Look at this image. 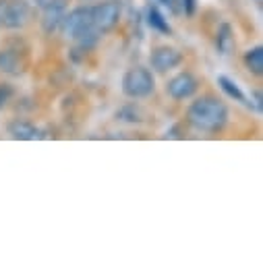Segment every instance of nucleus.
<instances>
[{"label":"nucleus","instance_id":"1","mask_svg":"<svg viewBox=\"0 0 263 263\" xmlns=\"http://www.w3.org/2000/svg\"><path fill=\"white\" fill-rule=\"evenodd\" d=\"M228 106L214 96L197 98L186 110V122L201 133H220L228 124Z\"/></svg>","mask_w":263,"mask_h":263},{"label":"nucleus","instance_id":"2","mask_svg":"<svg viewBox=\"0 0 263 263\" xmlns=\"http://www.w3.org/2000/svg\"><path fill=\"white\" fill-rule=\"evenodd\" d=\"M154 89H156V79L152 71L145 67H133L122 77V93L126 98H133V100L147 98L154 93Z\"/></svg>","mask_w":263,"mask_h":263},{"label":"nucleus","instance_id":"3","mask_svg":"<svg viewBox=\"0 0 263 263\" xmlns=\"http://www.w3.org/2000/svg\"><path fill=\"white\" fill-rule=\"evenodd\" d=\"M31 15L27 0H0V27L21 29L27 25Z\"/></svg>","mask_w":263,"mask_h":263},{"label":"nucleus","instance_id":"4","mask_svg":"<svg viewBox=\"0 0 263 263\" xmlns=\"http://www.w3.org/2000/svg\"><path fill=\"white\" fill-rule=\"evenodd\" d=\"M120 3L116 0H104V3L91 7V19H93V27L100 31V33H108L112 31L118 21H120Z\"/></svg>","mask_w":263,"mask_h":263},{"label":"nucleus","instance_id":"5","mask_svg":"<svg viewBox=\"0 0 263 263\" xmlns=\"http://www.w3.org/2000/svg\"><path fill=\"white\" fill-rule=\"evenodd\" d=\"M60 27L64 29V33H67L69 37H73V40H75V37H79L81 33L89 31V29L93 27L91 7L83 5V7L73 9L71 13L64 15V19H62V25H60Z\"/></svg>","mask_w":263,"mask_h":263},{"label":"nucleus","instance_id":"6","mask_svg":"<svg viewBox=\"0 0 263 263\" xmlns=\"http://www.w3.org/2000/svg\"><path fill=\"white\" fill-rule=\"evenodd\" d=\"M67 3L69 0H48V3L42 7V29L46 35H52L60 29L62 19L67 15Z\"/></svg>","mask_w":263,"mask_h":263},{"label":"nucleus","instance_id":"7","mask_svg":"<svg viewBox=\"0 0 263 263\" xmlns=\"http://www.w3.org/2000/svg\"><path fill=\"white\" fill-rule=\"evenodd\" d=\"M197 89H199V81H197V77L195 75H191V73H178L176 77H172L170 81H168V85H166V91H168V96L172 98V100H189L191 96H195L197 93Z\"/></svg>","mask_w":263,"mask_h":263},{"label":"nucleus","instance_id":"8","mask_svg":"<svg viewBox=\"0 0 263 263\" xmlns=\"http://www.w3.org/2000/svg\"><path fill=\"white\" fill-rule=\"evenodd\" d=\"M180 62H182V54L176 48H170V46H160L149 56L152 69L158 71V73H168V71L176 69Z\"/></svg>","mask_w":263,"mask_h":263},{"label":"nucleus","instance_id":"9","mask_svg":"<svg viewBox=\"0 0 263 263\" xmlns=\"http://www.w3.org/2000/svg\"><path fill=\"white\" fill-rule=\"evenodd\" d=\"M7 130H9V135L13 139H17V141H33L35 137H40L37 126L33 122H29V120H23V118L11 120Z\"/></svg>","mask_w":263,"mask_h":263},{"label":"nucleus","instance_id":"10","mask_svg":"<svg viewBox=\"0 0 263 263\" xmlns=\"http://www.w3.org/2000/svg\"><path fill=\"white\" fill-rule=\"evenodd\" d=\"M25 71V62L17 54V50H0V73L19 77Z\"/></svg>","mask_w":263,"mask_h":263},{"label":"nucleus","instance_id":"11","mask_svg":"<svg viewBox=\"0 0 263 263\" xmlns=\"http://www.w3.org/2000/svg\"><path fill=\"white\" fill-rule=\"evenodd\" d=\"M145 23H147L154 31H158V33H162V35H172V27H170L168 19L160 13V9H158L156 5H149V7H147V11H145Z\"/></svg>","mask_w":263,"mask_h":263},{"label":"nucleus","instance_id":"12","mask_svg":"<svg viewBox=\"0 0 263 263\" xmlns=\"http://www.w3.org/2000/svg\"><path fill=\"white\" fill-rule=\"evenodd\" d=\"M232 48H234V31H232V25L230 23H222L220 29H218V33H216V50L222 56H226V54L232 52Z\"/></svg>","mask_w":263,"mask_h":263},{"label":"nucleus","instance_id":"13","mask_svg":"<svg viewBox=\"0 0 263 263\" xmlns=\"http://www.w3.org/2000/svg\"><path fill=\"white\" fill-rule=\"evenodd\" d=\"M218 85H220V89L228 96V98H232L234 102H240V104H247L249 108H253V104L247 100V96H245V91L236 85V81H232L230 77H226V75H220L218 77Z\"/></svg>","mask_w":263,"mask_h":263},{"label":"nucleus","instance_id":"14","mask_svg":"<svg viewBox=\"0 0 263 263\" xmlns=\"http://www.w3.org/2000/svg\"><path fill=\"white\" fill-rule=\"evenodd\" d=\"M242 60H245V67H247L249 73H253L257 77L263 75V48L261 46H255V48L247 50Z\"/></svg>","mask_w":263,"mask_h":263},{"label":"nucleus","instance_id":"15","mask_svg":"<svg viewBox=\"0 0 263 263\" xmlns=\"http://www.w3.org/2000/svg\"><path fill=\"white\" fill-rule=\"evenodd\" d=\"M116 118L118 120H122V122H130V124H135V122H143V112H141V108L139 106H135V104H128V106H124V108H120L118 112H116Z\"/></svg>","mask_w":263,"mask_h":263},{"label":"nucleus","instance_id":"16","mask_svg":"<svg viewBox=\"0 0 263 263\" xmlns=\"http://www.w3.org/2000/svg\"><path fill=\"white\" fill-rule=\"evenodd\" d=\"M100 31L96 29V27H91L89 31H85V33H81L79 37H75V42H77V48H81L83 52H89V50H93L96 46H98V42H100Z\"/></svg>","mask_w":263,"mask_h":263},{"label":"nucleus","instance_id":"17","mask_svg":"<svg viewBox=\"0 0 263 263\" xmlns=\"http://www.w3.org/2000/svg\"><path fill=\"white\" fill-rule=\"evenodd\" d=\"M11 96H13V87L9 83H0V110L5 108V104L11 100Z\"/></svg>","mask_w":263,"mask_h":263},{"label":"nucleus","instance_id":"18","mask_svg":"<svg viewBox=\"0 0 263 263\" xmlns=\"http://www.w3.org/2000/svg\"><path fill=\"white\" fill-rule=\"evenodd\" d=\"M180 5H182V13L186 17H193L197 13V0H180Z\"/></svg>","mask_w":263,"mask_h":263},{"label":"nucleus","instance_id":"19","mask_svg":"<svg viewBox=\"0 0 263 263\" xmlns=\"http://www.w3.org/2000/svg\"><path fill=\"white\" fill-rule=\"evenodd\" d=\"M156 3H160L162 7H166L170 13H180V9H178V0H156Z\"/></svg>","mask_w":263,"mask_h":263},{"label":"nucleus","instance_id":"20","mask_svg":"<svg viewBox=\"0 0 263 263\" xmlns=\"http://www.w3.org/2000/svg\"><path fill=\"white\" fill-rule=\"evenodd\" d=\"M85 54H87V52H83L81 48H73V50H71V58H73V62H81V60L85 58Z\"/></svg>","mask_w":263,"mask_h":263},{"label":"nucleus","instance_id":"21","mask_svg":"<svg viewBox=\"0 0 263 263\" xmlns=\"http://www.w3.org/2000/svg\"><path fill=\"white\" fill-rule=\"evenodd\" d=\"M255 108L261 110L263 108V100H261V91H255Z\"/></svg>","mask_w":263,"mask_h":263},{"label":"nucleus","instance_id":"22","mask_svg":"<svg viewBox=\"0 0 263 263\" xmlns=\"http://www.w3.org/2000/svg\"><path fill=\"white\" fill-rule=\"evenodd\" d=\"M33 3H35V5H37V7H44V5H46V3H48V0H33Z\"/></svg>","mask_w":263,"mask_h":263}]
</instances>
